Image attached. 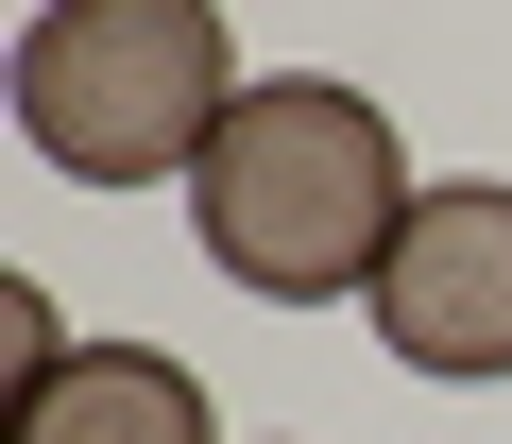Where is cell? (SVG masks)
I'll use <instances>...</instances> for the list:
<instances>
[{"mask_svg":"<svg viewBox=\"0 0 512 444\" xmlns=\"http://www.w3.org/2000/svg\"><path fill=\"white\" fill-rule=\"evenodd\" d=\"M0 444H205V376L171 342H69L0 410Z\"/></svg>","mask_w":512,"mask_h":444,"instance_id":"4","label":"cell"},{"mask_svg":"<svg viewBox=\"0 0 512 444\" xmlns=\"http://www.w3.org/2000/svg\"><path fill=\"white\" fill-rule=\"evenodd\" d=\"M188 222H205L222 291H256V308H342V291H376V274H393L410 154H393V120H376L359 86L274 69V86H239V120L205 137Z\"/></svg>","mask_w":512,"mask_h":444,"instance_id":"1","label":"cell"},{"mask_svg":"<svg viewBox=\"0 0 512 444\" xmlns=\"http://www.w3.org/2000/svg\"><path fill=\"white\" fill-rule=\"evenodd\" d=\"M359 308L410 376H512V188H410L393 274Z\"/></svg>","mask_w":512,"mask_h":444,"instance_id":"3","label":"cell"},{"mask_svg":"<svg viewBox=\"0 0 512 444\" xmlns=\"http://www.w3.org/2000/svg\"><path fill=\"white\" fill-rule=\"evenodd\" d=\"M239 120V35L222 0H52L18 35V137L69 188H171Z\"/></svg>","mask_w":512,"mask_h":444,"instance_id":"2","label":"cell"}]
</instances>
